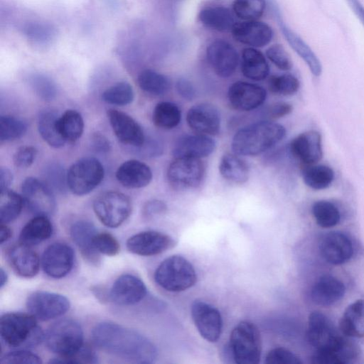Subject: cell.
<instances>
[{"label": "cell", "instance_id": "obj_1", "mask_svg": "<svg viewBox=\"0 0 364 364\" xmlns=\"http://www.w3.org/2000/svg\"><path fill=\"white\" fill-rule=\"evenodd\" d=\"M92 338L100 349L128 362L152 363L157 357L155 346L146 337L114 322L97 323L92 329Z\"/></svg>", "mask_w": 364, "mask_h": 364}, {"label": "cell", "instance_id": "obj_2", "mask_svg": "<svg viewBox=\"0 0 364 364\" xmlns=\"http://www.w3.org/2000/svg\"><path fill=\"white\" fill-rule=\"evenodd\" d=\"M285 128L270 121H260L244 127L236 132L232 141L235 154L257 156L269 149L284 137Z\"/></svg>", "mask_w": 364, "mask_h": 364}, {"label": "cell", "instance_id": "obj_3", "mask_svg": "<svg viewBox=\"0 0 364 364\" xmlns=\"http://www.w3.org/2000/svg\"><path fill=\"white\" fill-rule=\"evenodd\" d=\"M0 334L8 346L16 348L36 346L45 338L36 317L32 314L18 312L1 315Z\"/></svg>", "mask_w": 364, "mask_h": 364}, {"label": "cell", "instance_id": "obj_4", "mask_svg": "<svg viewBox=\"0 0 364 364\" xmlns=\"http://www.w3.org/2000/svg\"><path fill=\"white\" fill-rule=\"evenodd\" d=\"M154 279L165 290L179 292L193 287L196 282L197 275L188 260L179 255H173L158 266Z\"/></svg>", "mask_w": 364, "mask_h": 364}, {"label": "cell", "instance_id": "obj_5", "mask_svg": "<svg viewBox=\"0 0 364 364\" xmlns=\"http://www.w3.org/2000/svg\"><path fill=\"white\" fill-rule=\"evenodd\" d=\"M228 349L238 364H257L262 353V339L257 327L250 321H241L232 331Z\"/></svg>", "mask_w": 364, "mask_h": 364}, {"label": "cell", "instance_id": "obj_6", "mask_svg": "<svg viewBox=\"0 0 364 364\" xmlns=\"http://www.w3.org/2000/svg\"><path fill=\"white\" fill-rule=\"evenodd\" d=\"M49 350L60 357H69L83 346V332L80 325L73 319H62L48 330L45 336Z\"/></svg>", "mask_w": 364, "mask_h": 364}, {"label": "cell", "instance_id": "obj_7", "mask_svg": "<svg viewBox=\"0 0 364 364\" xmlns=\"http://www.w3.org/2000/svg\"><path fill=\"white\" fill-rule=\"evenodd\" d=\"M104 176L103 166L97 159L82 158L67 171L68 188L76 196L87 195L100 184Z\"/></svg>", "mask_w": 364, "mask_h": 364}, {"label": "cell", "instance_id": "obj_8", "mask_svg": "<svg viewBox=\"0 0 364 364\" xmlns=\"http://www.w3.org/2000/svg\"><path fill=\"white\" fill-rule=\"evenodd\" d=\"M93 210L103 225L115 228L129 217L132 205L127 195L118 191H107L95 200Z\"/></svg>", "mask_w": 364, "mask_h": 364}, {"label": "cell", "instance_id": "obj_9", "mask_svg": "<svg viewBox=\"0 0 364 364\" xmlns=\"http://www.w3.org/2000/svg\"><path fill=\"white\" fill-rule=\"evenodd\" d=\"M21 191L23 201L30 212L44 216L54 213L56 203L53 191L44 181L28 177L22 183Z\"/></svg>", "mask_w": 364, "mask_h": 364}, {"label": "cell", "instance_id": "obj_10", "mask_svg": "<svg viewBox=\"0 0 364 364\" xmlns=\"http://www.w3.org/2000/svg\"><path fill=\"white\" fill-rule=\"evenodd\" d=\"M204 173L205 166L200 159L180 157L168 166L167 178L176 189H191L200 184Z\"/></svg>", "mask_w": 364, "mask_h": 364}, {"label": "cell", "instance_id": "obj_11", "mask_svg": "<svg viewBox=\"0 0 364 364\" xmlns=\"http://www.w3.org/2000/svg\"><path fill=\"white\" fill-rule=\"evenodd\" d=\"M70 305L65 296L44 291L32 293L26 300L28 310L41 321H49L63 315L68 311Z\"/></svg>", "mask_w": 364, "mask_h": 364}, {"label": "cell", "instance_id": "obj_12", "mask_svg": "<svg viewBox=\"0 0 364 364\" xmlns=\"http://www.w3.org/2000/svg\"><path fill=\"white\" fill-rule=\"evenodd\" d=\"M191 316L200 336L216 342L221 334L223 320L219 311L203 301L196 300L191 306Z\"/></svg>", "mask_w": 364, "mask_h": 364}, {"label": "cell", "instance_id": "obj_13", "mask_svg": "<svg viewBox=\"0 0 364 364\" xmlns=\"http://www.w3.org/2000/svg\"><path fill=\"white\" fill-rule=\"evenodd\" d=\"M73 263V249L63 242H55L47 247L41 258L44 272L55 279L63 278L69 274Z\"/></svg>", "mask_w": 364, "mask_h": 364}, {"label": "cell", "instance_id": "obj_14", "mask_svg": "<svg viewBox=\"0 0 364 364\" xmlns=\"http://www.w3.org/2000/svg\"><path fill=\"white\" fill-rule=\"evenodd\" d=\"M107 117L115 136L121 143L133 149L140 147L144 144L146 139L144 132L131 116L110 109L107 111Z\"/></svg>", "mask_w": 364, "mask_h": 364}, {"label": "cell", "instance_id": "obj_15", "mask_svg": "<svg viewBox=\"0 0 364 364\" xmlns=\"http://www.w3.org/2000/svg\"><path fill=\"white\" fill-rule=\"evenodd\" d=\"M176 242L169 235L154 230L144 231L130 237L127 241L128 250L141 256L159 255L173 247Z\"/></svg>", "mask_w": 364, "mask_h": 364}, {"label": "cell", "instance_id": "obj_16", "mask_svg": "<svg viewBox=\"0 0 364 364\" xmlns=\"http://www.w3.org/2000/svg\"><path fill=\"white\" fill-rule=\"evenodd\" d=\"M207 60L217 75L228 77L235 71L239 56L235 48L223 40L213 41L206 49Z\"/></svg>", "mask_w": 364, "mask_h": 364}, {"label": "cell", "instance_id": "obj_17", "mask_svg": "<svg viewBox=\"0 0 364 364\" xmlns=\"http://www.w3.org/2000/svg\"><path fill=\"white\" fill-rule=\"evenodd\" d=\"M266 90L261 86L244 81L232 84L228 92L230 105L239 111H250L259 107L265 101Z\"/></svg>", "mask_w": 364, "mask_h": 364}, {"label": "cell", "instance_id": "obj_18", "mask_svg": "<svg viewBox=\"0 0 364 364\" xmlns=\"http://www.w3.org/2000/svg\"><path fill=\"white\" fill-rule=\"evenodd\" d=\"M306 340L316 350H322L333 345L341 335L331 321L319 311H313L309 316Z\"/></svg>", "mask_w": 364, "mask_h": 364}, {"label": "cell", "instance_id": "obj_19", "mask_svg": "<svg viewBox=\"0 0 364 364\" xmlns=\"http://www.w3.org/2000/svg\"><path fill=\"white\" fill-rule=\"evenodd\" d=\"M188 127L197 134L213 136L220 129V116L218 109L209 103L191 107L186 114Z\"/></svg>", "mask_w": 364, "mask_h": 364}, {"label": "cell", "instance_id": "obj_20", "mask_svg": "<svg viewBox=\"0 0 364 364\" xmlns=\"http://www.w3.org/2000/svg\"><path fill=\"white\" fill-rule=\"evenodd\" d=\"M146 295V287L144 283L137 277L129 274L119 276L109 291L112 301L120 306L136 304Z\"/></svg>", "mask_w": 364, "mask_h": 364}, {"label": "cell", "instance_id": "obj_21", "mask_svg": "<svg viewBox=\"0 0 364 364\" xmlns=\"http://www.w3.org/2000/svg\"><path fill=\"white\" fill-rule=\"evenodd\" d=\"M231 31L235 41L252 48L265 46L273 37L272 28L257 20L235 23Z\"/></svg>", "mask_w": 364, "mask_h": 364}, {"label": "cell", "instance_id": "obj_22", "mask_svg": "<svg viewBox=\"0 0 364 364\" xmlns=\"http://www.w3.org/2000/svg\"><path fill=\"white\" fill-rule=\"evenodd\" d=\"M322 257L332 264H341L348 261L353 254L350 240L341 232H331L323 236L319 245Z\"/></svg>", "mask_w": 364, "mask_h": 364}, {"label": "cell", "instance_id": "obj_23", "mask_svg": "<svg viewBox=\"0 0 364 364\" xmlns=\"http://www.w3.org/2000/svg\"><path fill=\"white\" fill-rule=\"evenodd\" d=\"M290 151L304 164H315L323 157L321 135L315 130L301 133L291 141Z\"/></svg>", "mask_w": 364, "mask_h": 364}, {"label": "cell", "instance_id": "obj_24", "mask_svg": "<svg viewBox=\"0 0 364 364\" xmlns=\"http://www.w3.org/2000/svg\"><path fill=\"white\" fill-rule=\"evenodd\" d=\"M358 354V346L351 340L341 336L331 346L316 350L311 362L316 364H346L355 359Z\"/></svg>", "mask_w": 364, "mask_h": 364}, {"label": "cell", "instance_id": "obj_25", "mask_svg": "<svg viewBox=\"0 0 364 364\" xmlns=\"http://www.w3.org/2000/svg\"><path fill=\"white\" fill-rule=\"evenodd\" d=\"M216 144L210 136L196 134L186 135L175 143L172 154L174 158L201 159L210 155Z\"/></svg>", "mask_w": 364, "mask_h": 364}, {"label": "cell", "instance_id": "obj_26", "mask_svg": "<svg viewBox=\"0 0 364 364\" xmlns=\"http://www.w3.org/2000/svg\"><path fill=\"white\" fill-rule=\"evenodd\" d=\"M70 231L71 237L83 258L93 265H98L100 262V253L93 244L94 237L97 232L95 225L87 220H78L72 225Z\"/></svg>", "mask_w": 364, "mask_h": 364}, {"label": "cell", "instance_id": "obj_27", "mask_svg": "<svg viewBox=\"0 0 364 364\" xmlns=\"http://www.w3.org/2000/svg\"><path fill=\"white\" fill-rule=\"evenodd\" d=\"M7 259L14 272L23 277H33L40 267L37 253L30 246L18 243L11 247L7 252Z\"/></svg>", "mask_w": 364, "mask_h": 364}, {"label": "cell", "instance_id": "obj_28", "mask_svg": "<svg viewBox=\"0 0 364 364\" xmlns=\"http://www.w3.org/2000/svg\"><path fill=\"white\" fill-rule=\"evenodd\" d=\"M150 167L136 159L122 163L116 171L117 181L128 188H141L149 184L152 179Z\"/></svg>", "mask_w": 364, "mask_h": 364}, {"label": "cell", "instance_id": "obj_29", "mask_svg": "<svg viewBox=\"0 0 364 364\" xmlns=\"http://www.w3.org/2000/svg\"><path fill=\"white\" fill-rule=\"evenodd\" d=\"M345 292V285L341 280L332 275L325 274L313 285L311 297L316 304L328 306L342 299Z\"/></svg>", "mask_w": 364, "mask_h": 364}, {"label": "cell", "instance_id": "obj_30", "mask_svg": "<svg viewBox=\"0 0 364 364\" xmlns=\"http://www.w3.org/2000/svg\"><path fill=\"white\" fill-rule=\"evenodd\" d=\"M281 30L292 49L305 62L311 73L316 77L321 75L322 66L311 48L293 31L283 23L279 15L278 16Z\"/></svg>", "mask_w": 364, "mask_h": 364}, {"label": "cell", "instance_id": "obj_31", "mask_svg": "<svg viewBox=\"0 0 364 364\" xmlns=\"http://www.w3.org/2000/svg\"><path fill=\"white\" fill-rule=\"evenodd\" d=\"M339 328L348 338L364 337V299H358L346 307L340 319Z\"/></svg>", "mask_w": 364, "mask_h": 364}, {"label": "cell", "instance_id": "obj_32", "mask_svg": "<svg viewBox=\"0 0 364 364\" xmlns=\"http://www.w3.org/2000/svg\"><path fill=\"white\" fill-rule=\"evenodd\" d=\"M241 71L248 79L259 81L269 75V65L264 55L255 48L249 47L242 50Z\"/></svg>", "mask_w": 364, "mask_h": 364}, {"label": "cell", "instance_id": "obj_33", "mask_svg": "<svg viewBox=\"0 0 364 364\" xmlns=\"http://www.w3.org/2000/svg\"><path fill=\"white\" fill-rule=\"evenodd\" d=\"M53 232V226L47 216L36 215L22 228L19 242L28 246L36 245L48 239Z\"/></svg>", "mask_w": 364, "mask_h": 364}, {"label": "cell", "instance_id": "obj_34", "mask_svg": "<svg viewBox=\"0 0 364 364\" xmlns=\"http://www.w3.org/2000/svg\"><path fill=\"white\" fill-rule=\"evenodd\" d=\"M198 19L205 27L220 32L231 30L235 23L230 10L223 6L202 9L198 14Z\"/></svg>", "mask_w": 364, "mask_h": 364}, {"label": "cell", "instance_id": "obj_35", "mask_svg": "<svg viewBox=\"0 0 364 364\" xmlns=\"http://www.w3.org/2000/svg\"><path fill=\"white\" fill-rule=\"evenodd\" d=\"M58 114L51 109L41 112L38 119V129L41 136L53 148H60L66 143L58 131Z\"/></svg>", "mask_w": 364, "mask_h": 364}, {"label": "cell", "instance_id": "obj_36", "mask_svg": "<svg viewBox=\"0 0 364 364\" xmlns=\"http://www.w3.org/2000/svg\"><path fill=\"white\" fill-rule=\"evenodd\" d=\"M219 171L225 179L236 183L246 182L250 173L246 162L236 154H226L223 156L219 164Z\"/></svg>", "mask_w": 364, "mask_h": 364}, {"label": "cell", "instance_id": "obj_37", "mask_svg": "<svg viewBox=\"0 0 364 364\" xmlns=\"http://www.w3.org/2000/svg\"><path fill=\"white\" fill-rule=\"evenodd\" d=\"M58 131L66 142L77 141L84 131L82 115L76 110L68 109L58 119Z\"/></svg>", "mask_w": 364, "mask_h": 364}, {"label": "cell", "instance_id": "obj_38", "mask_svg": "<svg viewBox=\"0 0 364 364\" xmlns=\"http://www.w3.org/2000/svg\"><path fill=\"white\" fill-rule=\"evenodd\" d=\"M137 82L141 90L154 96L166 94L171 85L167 76L150 69L144 70L139 73Z\"/></svg>", "mask_w": 364, "mask_h": 364}, {"label": "cell", "instance_id": "obj_39", "mask_svg": "<svg viewBox=\"0 0 364 364\" xmlns=\"http://www.w3.org/2000/svg\"><path fill=\"white\" fill-rule=\"evenodd\" d=\"M154 124L163 129H171L177 127L181 120L180 108L171 102H160L156 105L152 114Z\"/></svg>", "mask_w": 364, "mask_h": 364}, {"label": "cell", "instance_id": "obj_40", "mask_svg": "<svg viewBox=\"0 0 364 364\" xmlns=\"http://www.w3.org/2000/svg\"><path fill=\"white\" fill-rule=\"evenodd\" d=\"M304 183L314 190H323L331 184L334 179L333 169L326 165L311 164L303 171Z\"/></svg>", "mask_w": 364, "mask_h": 364}, {"label": "cell", "instance_id": "obj_41", "mask_svg": "<svg viewBox=\"0 0 364 364\" xmlns=\"http://www.w3.org/2000/svg\"><path fill=\"white\" fill-rule=\"evenodd\" d=\"M23 202V197L9 188L1 190V223L6 224L17 218L21 212Z\"/></svg>", "mask_w": 364, "mask_h": 364}, {"label": "cell", "instance_id": "obj_42", "mask_svg": "<svg viewBox=\"0 0 364 364\" xmlns=\"http://www.w3.org/2000/svg\"><path fill=\"white\" fill-rule=\"evenodd\" d=\"M311 212L317 225L323 228L336 225L341 219L337 207L328 200L315 202L312 205Z\"/></svg>", "mask_w": 364, "mask_h": 364}, {"label": "cell", "instance_id": "obj_43", "mask_svg": "<svg viewBox=\"0 0 364 364\" xmlns=\"http://www.w3.org/2000/svg\"><path fill=\"white\" fill-rule=\"evenodd\" d=\"M134 98L133 88L127 82H118L107 88L102 94L103 101L117 106L127 105L133 101Z\"/></svg>", "mask_w": 364, "mask_h": 364}, {"label": "cell", "instance_id": "obj_44", "mask_svg": "<svg viewBox=\"0 0 364 364\" xmlns=\"http://www.w3.org/2000/svg\"><path fill=\"white\" fill-rule=\"evenodd\" d=\"M28 129L27 124L21 119L11 116L0 117V141L7 142L23 136Z\"/></svg>", "mask_w": 364, "mask_h": 364}, {"label": "cell", "instance_id": "obj_45", "mask_svg": "<svg viewBox=\"0 0 364 364\" xmlns=\"http://www.w3.org/2000/svg\"><path fill=\"white\" fill-rule=\"evenodd\" d=\"M44 182L54 192L64 193L68 188L67 172L59 163L47 164L43 171Z\"/></svg>", "mask_w": 364, "mask_h": 364}, {"label": "cell", "instance_id": "obj_46", "mask_svg": "<svg viewBox=\"0 0 364 364\" xmlns=\"http://www.w3.org/2000/svg\"><path fill=\"white\" fill-rule=\"evenodd\" d=\"M232 9L238 18L244 21H255L264 11L265 0H234Z\"/></svg>", "mask_w": 364, "mask_h": 364}, {"label": "cell", "instance_id": "obj_47", "mask_svg": "<svg viewBox=\"0 0 364 364\" xmlns=\"http://www.w3.org/2000/svg\"><path fill=\"white\" fill-rule=\"evenodd\" d=\"M268 87L272 93L288 96L298 91L299 81L291 74L273 75L269 79Z\"/></svg>", "mask_w": 364, "mask_h": 364}, {"label": "cell", "instance_id": "obj_48", "mask_svg": "<svg viewBox=\"0 0 364 364\" xmlns=\"http://www.w3.org/2000/svg\"><path fill=\"white\" fill-rule=\"evenodd\" d=\"M29 84L34 92L43 100L50 101L57 94L54 82L45 75H32L29 80Z\"/></svg>", "mask_w": 364, "mask_h": 364}, {"label": "cell", "instance_id": "obj_49", "mask_svg": "<svg viewBox=\"0 0 364 364\" xmlns=\"http://www.w3.org/2000/svg\"><path fill=\"white\" fill-rule=\"evenodd\" d=\"M93 244L96 250L107 256H114L119 252L120 246L117 240L107 232H97Z\"/></svg>", "mask_w": 364, "mask_h": 364}, {"label": "cell", "instance_id": "obj_50", "mask_svg": "<svg viewBox=\"0 0 364 364\" xmlns=\"http://www.w3.org/2000/svg\"><path fill=\"white\" fill-rule=\"evenodd\" d=\"M97 362V356L93 349L84 345L71 356H59L50 361V363H96Z\"/></svg>", "mask_w": 364, "mask_h": 364}, {"label": "cell", "instance_id": "obj_51", "mask_svg": "<svg viewBox=\"0 0 364 364\" xmlns=\"http://www.w3.org/2000/svg\"><path fill=\"white\" fill-rule=\"evenodd\" d=\"M266 55L270 61L282 70H289L292 61L284 48L280 44L271 46L266 50Z\"/></svg>", "mask_w": 364, "mask_h": 364}, {"label": "cell", "instance_id": "obj_52", "mask_svg": "<svg viewBox=\"0 0 364 364\" xmlns=\"http://www.w3.org/2000/svg\"><path fill=\"white\" fill-rule=\"evenodd\" d=\"M2 364H40L41 358L36 354L24 350H14L4 355L1 358Z\"/></svg>", "mask_w": 364, "mask_h": 364}, {"label": "cell", "instance_id": "obj_53", "mask_svg": "<svg viewBox=\"0 0 364 364\" xmlns=\"http://www.w3.org/2000/svg\"><path fill=\"white\" fill-rule=\"evenodd\" d=\"M265 363L267 364H301L298 356L284 348H276L267 355Z\"/></svg>", "mask_w": 364, "mask_h": 364}, {"label": "cell", "instance_id": "obj_54", "mask_svg": "<svg viewBox=\"0 0 364 364\" xmlns=\"http://www.w3.org/2000/svg\"><path fill=\"white\" fill-rule=\"evenodd\" d=\"M37 155V150L31 146L19 147L14 154V165L19 168H26L31 166L34 162Z\"/></svg>", "mask_w": 364, "mask_h": 364}, {"label": "cell", "instance_id": "obj_55", "mask_svg": "<svg viewBox=\"0 0 364 364\" xmlns=\"http://www.w3.org/2000/svg\"><path fill=\"white\" fill-rule=\"evenodd\" d=\"M138 154L144 157H156L163 152L161 143L156 138H146L144 144L138 148L134 149Z\"/></svg>", "mask_w": 364, "mask_h": 364}, {"label": "cell", "instance_id": "obj_56", "mask_svg": "<svg viewBox=\"0 0 364 364\" xmlns=\"http://www.w3.org/2000/svg\"><path fill=\"white\" fill-rule=\"evenodd\" d=\"M167 210L166 204L158 199L147 201L142 209L143 215L146 218H153L164 214Z\"/></svg>", "mask_w": 364, "mask_h": 364}, {"label": "cell", "instance_id": "obj_57", "mask_svg": "<svg viewBox=\"0 0 364 364\" xmlns=\"http://www.w3.org/2000/svg\"><path fill=\"white\" fill-rule=\"evenodd\" d=\"M26 33L33 40L45 41L52 36V30L46 26L35 23L27 26Z\"/></svg>", "mask_w": 364, "mask_h": 364}, {"label": "cell", "instance_id": "obj_58", "mask_svg": "<svg viewBox=\"0 0 364 364\" xmlns=\"http://www.w3.org/2000/svg\"><path fill=\"white\" fill-rule=\"evenodd\" d=\"M176 89L178 94L188 101L193 100L196 95V88L193 83L184 77H181L177 80Z\"/></svg>", "mask_w": 364, "mask_h": 364}, {"label": "cell", "instance_id": "obj_59", "mask_svg": "<svg viewBox=\"0 0 364 364\" xmlns=\"http://www.w3.org/2000/svg\"><path fill=\"white\" fill-rule=\"evenodd\" d=\"M291 105L284 102L273 103L266 109V115L271 119H279L288 115L292 112Z\"/></svg>", "mask_w": 364, "mask_h": 364}, {"label": "cell", "instance_id": "obj_60", "mask_svg": "<svg viewBox=\"0 0 364 364\" xmlns=\"http://www.w3.org/2000/svg\"><path fill=\"white\" fill-rule=\"evenodd\" d=\"M91 145L93 150L97 153L108 152L111 149L109 140L101 133H95L92 136Z\"/></svg>", "mask_w": 364, "mask_h": 364}, {"label": "cell", "instance_id": "obj_61", "mask_svg": "<svg viewBox=\"0 0 364 364\" xmlns=\"http://www.w3.org/2000/svg\"><path fill=\"white\" fill-rule=\"evenodd\" d=\"M12 172L6 167L0 168V191L9 188L13 181Z\"/></svg>", "mask_w": 364, "mask_h": 364}, {"label": "cell", "instance_id": "obj_62", "mask_svg": "<svg viewBox=\"0 0 364 364\" xmlns=\"http://www.w3.org/2000/svg\"><path fill=\"white\" fill-rule=\"evenodd\" d=\"M361 23L364 26V6L359 0H346Z\"/></svg>", "mask_w": 364, "mask_h": 364}, {"label": "cell", "instance_id": "obj_63", "mask_svg": "<svg viewBox=\"0 0 364 364\" xmlns=\"http://www.w3.org/2000/svg\"><path fill=\"white\" fill-rule=\"evenodd\" d=\"M11 235V230L6 224L1 223L0 229L1 244H3L4 242H6L9 239H10Z\"/></svg>", "mask_w": 364, "mask_h": 364}, {"label": "cell", "instance_id": "obj_64", "mask_svg": "<svg viewBox=\"0 0 364 364\" xmlns=\"http://www.w3.org/2000/svg\"><path fill=\"white\" fill-rule=\"evenodd\" d=\"M8 281V275L6 272L1 267L0 269V287L2 288Z\"/></svg>", "mask_w": 364, "mask_h": 364}]
</instances>
